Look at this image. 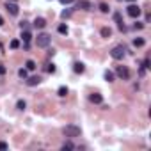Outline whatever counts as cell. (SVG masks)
<instances>
[{"mask_svg":"<svg viewBox=\"0 0 151 151\" xmlns=\"http://www.w3.org/2000/svg\"><path fill=\"white\" fill-rule=\"evenodd\" d=\"M116 75H117L121 80H128L130 78V69L126 66H117L116 68Z\"/></svg>","mask_w":151,"mask_h":151,"instance_id":"4","label":"cell"},{"mask_svg":"<svg viewBox=\"0 0 151 151\" xmlns=\"http://www.w3.org/2000/svg\"><path fill=\"white\" fill-rule=\"evenodd\" d=\"M25 107H27V103H25L23 100H20V101L16 103V109H18V110H25Z\"/></svg>","mask_w":151,"mask_h":151,"instance_id":"21","label":"cell"},{"mask_svg":"<svg viewBox=\"0 0 151 151\" xmlns=\"http://www.w3.org/2000/svg\"><path fill=\"white\" fill-rule=\"evenodd\" d=\"M18 75H20V78L27 80V77H29V73H27V68H22V69L18 71Z\"/></svg>","mask_w":151,"mask_h":151,"instance_id":"17","label":"cell"},{"mask_svg":"<svg viewBox=\"0 0 151 151\" xmlns=\"http://www.w3.org/2000/svg\"><path fill=\"white\" fill-rule=\"evenodd\" d=\"M6 9H7V13H9L11 16H18V13H20V7H18L14 2H7V4H6Z\"/></svg>","mask_w":151,"mask_h":151,"instance_id":"6","label":"cell"},{"mask_svg":"<svg viewBox=\"0 0 151 151\" xmlns=\"http://www.w3.org/2000/svg\"><path fill=\"white\" fill-rule=\"evenodd\" d=\"M144 43H146V41H144L142 37H135V39H133V46H137V48L144 46Z\"/></svg>","mask_w":151,"mask_h":151,"instance_id":"15","label":"cell"},{"mask_svg":"<svg viewBox=\"0 0 151 151\" xmlns=\"http://www.w3.org/2000/svg\"><path fill=\"white\" fill-rule=\"evenodd\" d=\"M66 94H68V87H64V86H62V87H59V96H62V98H64Z\"/></svg>","mask_w":151,"mask_h":151,"instance_id":"24","label":"cell"},{"mask_svg":"<svg viewBox=\"0 0 151 151\" xmlns=\"http://www.w3.org/2000/svg\"><path fill=\"white\" fill-rule=\"evenodd\" d=\"M62 133H64L66 137H69V139H73V137H80V133H82V130H80L78 126H75V124H68V126H64V130H62Z\"/></svg>","mask_w":151,"mask_h":151,"instance_id":"1","label":"cell"},{"mask_svg":"<svg viewBox=\"0 0 151 151\" xmlns=\"http://www.w3.org/2000/svg\"><path fill=\"white\" fill-rule=\"evenodd\" d=\"M126 13H128V16H132V18H139V16H140V7L130 4V6L126 7Z\"/></svg>","mask_w":151,"mask_h":151,"instance_id":"5","label":"cell"},{"mask_svg":"<svg viewBox=\"0 0 151 151\" xmlns=\"http://www.w3.org/2000/svg\"><path fill=\"white\" fill-rule=\"evenodd\" d=\"M0 25H4V18L2 16H0Z\"/></svg>","mask_w":151,"mask_h":151,"instance_id":"31","label":"cell"},{"mask_svg":"<svg viewBox=\"0 0 151 151\" xmlns=\"http://www.w3.org/2000/svg\"><path fill=\"white\" fill-rule=\"evenodd\" d=\"M34 27L36 29H45L46 27V20L45 18H36L34 20Z\"/></svg>","mask_w":151,"mask_h":151,"instance_id":"9","label":"cell"},{"mask_svg":"<svg viewBox=\"0 0 151 151\" xmlns=\"http://www.w3.org/2000/svg\"><path fill=\"white\" fill-rule=\"evenodd\" d=\"M39 82H41V77H30V78H27V84H29V86H32V87H34V86H37Z\"/></svg>","mask_w":151,"mask_h":151,"instance_id":"12","label":"cell"},{"mask_svg":"<svg viewBox=\"0 0 151 151\" xmlns=\"http://www.w3.org/2000/svg\"><path fill=\"white\" fill-rule=\"evenodd\" d=\"M30 37H32V36H30V32H29V30H22V39L25 41V45L30 41Z\"/></svg>","mask_w":151,"mask_h":151,"instance_id":"14","label":"cell"},{"mask_svg":"<svg viewBox=\"0 0 151 151\" xmlns=\"http://www.w3.org/2000/svg\"><path fill=\"white\" fill-rule=\"evenodd\" d=\"M36 45H37V48H46L48 45H50V36L48 34H37V37H36Z\"/></svg>","mask_w":151,"mask_h":151,"instance_id":"3","label":"cell"},{"mask_svg":"<svg viewBox=\"0 0 151 151\" xmlns=\"http://www.w3.org/2000/svg\"><path fill=\"white\" fill-rule=\"evenodd\" d=\"M114 20L117 22V25H119V29H121V30H126V27H124V23H123V20H121V14H119V13H116V14H114Z\"/></svg>","mask_w":151,"mask_h":151,"instance_id":"11","label":"cell"},{"mask_svg":"<svg viewBox=\"0 0 151 151\" xmlns=\"http://www.w3.org/2000/svg\"><path fill=\"white\" fill-rule=\"evenodd\" d=\"M9 46H11V48H13V50H16V48H18V46H20V41H18V39H13V41H11V43H9Z\"/></svg>","mask_w":151,"mask_h":151,"instance_id":"23","label":"cell"},{"mask_svg":"<svg viewBox=\"0 0 151 151\" xmlns=\"http://www.w3.org/2000/svg\"><path fill=\"white\" fill-rule=\"evenodd\" d=\"M105 80L107 82H114V73L112 71H105Z\"/></svg>","mask_w":151,"mask_h":151,"instance_id":"19","label":"cell"},{"mask_svg":"<svg viewBox=\"0 0 151 151\" xmlns=\"http://www.w3.org/2000/svg\"><path fill=\"white\" fill-rule=\"evenodd\" d=\"M128 2H133V0H128Z\"/></svg>","mask_w":151,"mask_h":151,"instance_id":"33","label":"cell"},{"mask_svg":"<svg viewBox=\"0 0 151 151\" xmlns=\"http://www.w3.org/2000/svg\"><path fill=\"white\" fill-rule=\"evenodd\" d=\"M73 71H75V73H84V71H86L84 62H75V64H73Z\"/></svg>","mask_w":151,"mask_h":151,"instance_id":"8","label":"cell"},{"mask_svg":"<svg viewBox=\"0 0 151 151\" xmlns=\"http://www.w3.org/2000/svg\"><path fill=\"white\" fill-rule=\"evenodd\" d=\"M57 30H59V34H64V36H66V34H68V25H66V23H62V25H59V29H57Z\"/></svg>","mask_w":151,"mask_h":151,"instance_id":"18","label":"cell"},{"mask_svg":"<svg viewBox=\"0 0 151 151\" xmlns=\"http://www.w3.org/2000/svg\"><path fill=\"white\" fill-rule=\"evenodd\" d=\"M101 36H103V37H110V36H112V30H110L109 27H103V29H101Z\"/></svg>","mask_w":151,"mask_h":151,"instance_id":"16","label":"cell"},{"mask_svg":"<svg viewBox=\"0 0 151 151\" xmlns=\"http://www.w3.org/2000/svg\"><path fill=\"white\" fill-rule=\"evenodd\" d=\"M89 100H91L93 103H101V101H103V96L98 94V93H93V94L89 96Z\"/></svg>","mask_w":151,"mask_h":151,"instance_id":"10","label":"cell"},{"mask_svg":"<svg viewBox=\"0 0 151 151\" xmlns=\"http://www.w3.org/2000/svg\"><path fill=\"white\" fill-rule=\"evenodd\" d=\"M100 11H101V13H109V11H110V7H109V4H105V2H101V4H100Z\"/></svg>","mask_w":151,"mask_h":151,"instance_id":"20","label":"cell"},{"mask_svg":"<svg viewBox=\"0 0 151 151\" xmlns=\"http://www.w3.org/2000/svg\"><path fill=\"white\" fill-rule=\"evenodd\" d=\"M25 68H27V71H34V69H36V62H34L32 59H29V60L25 62Z\"/></svg>","mask_w":151,"mask_h":151,"instance_id":"13","label":"cell"},{"mask_svg":"<svg viewBox=\"0 0 151 151\" xmlns=\"http://www.w3.org/2000/svg\"><path fill=\"white\" fill-rule=\"evenodd\" d=\"M46 71H48V73H55V64H48Z\"/></svg>","mask_w":151,"mask_h":151,"instance_id":"26","label":"cell"},{"mask_svg":"<svg viewBox=\"0 0 151 151\" xmlns=\"http://www.w3.org/2000/svg\"><path fill=\"white\" fill-rule=\"evenodd\" d=\"M7 2H16V0H7Z\"/></svg>","mask_w":151,"mask_h":151,"instance_id":"32","label":"cell"},{"mask_svg":"<svg viewBox=\"0 0 151 151\" xmlns=\"http://www.w3.org/2000/svg\"><path fill=\"white\" fill-rule=\"evenodd\" d=\"M110 55H112V59H116V60H121V59L126 55V48H124L123 45H117V46H114V48L110 50Z\"/></svg>","mask_w":151,"mask_h":151,"instance_id":"2","label":"cell"},{"mask_svg":"<svg viewBox=\"0 0 151 151\" xmlns=\"http://www.w3.org/2000/svg\"><path fill=\"white\" fill-rule=\"evenodd\" d=\"M62 149H75V146H73L71 142H64V144H62Z\"/></svg>","mask_w":151,"mask_h":151,"instance_id":"25","label":"cell"},{"mask_svg":"<svg viewBox=\"0 0 151 151\" xmlns=\"http://www.w3.org/2000/svg\"><path fill=\"white\" fill-rule=\"evenodd\" d=\"M0 149L6 151V149H7V144H6V142H0Z\"/></svg>","mask_w":151,"mask_h":151,"instance_id":"28","label":"cell"},{"mask_svg":"<svg viewBox=\"0 0 151 151\" xmlns=\"http://www.w3.org/2000/svg\"><path fill=\"white\" fill-rule=\"evenodd\" d=\"M77 9L91 11V9H93V6H91V2H87V0H78V2H77Z\"/></svg>","mask_w":151,"mask_h":151,"instance_id":"7","label":"cell"},{"mask_svg":"<svg viewBox=\"0 0 151 151\" xmlns=\"http://www.w3.org/2000/svg\"><path fill=\"white\" fill-rule=\"evenodd\" d=\"M71 13H73L71 9H64V11L60 13V16H62V18H69V16H71Z\"/></svg>","mask_w":151,"mask_h":151,"instance_id":"22","label":"cell"},{"mask_svg":"<svg viewBox=\"0 0 151 151\" xmlns=\"http://www.w3.org/2000/svg\"><path fill=\"white\" fill-rule=\"evenodd\" d=\"M142 27H144V23H140V22L135 23V29H142Z\"/></svg>","mask_w":151,"mask_h":151,"instance_id":"30","label":"cell"},{"mask_svg":"<svg viewBox=\"0 0 151 151\" xmlns=\"http://www.w3.org/2000/svg\"><path fill=\"white\" fill-rule=\"evenodd\" d=\"M59 2H60V4H64V6H68V4H71V2H73V0H59Z\"/></svg>","mask_w":151,"mask_h":151,"instance_id":"29","label":"cell"},{"mask_svg":"<svg viewBox=\"0 0 151 151\" xmlns=\"http://www.w3.org/2000/svg\"><path fill=\"white\" fill-rule=\"evenodd\" d=\"M6 71H7V68L4 64H0V75H6Z\"/></svg>","mask_w":151,"mask_h":151,"instance_id":"27","label":"cell"}]
</instances>
